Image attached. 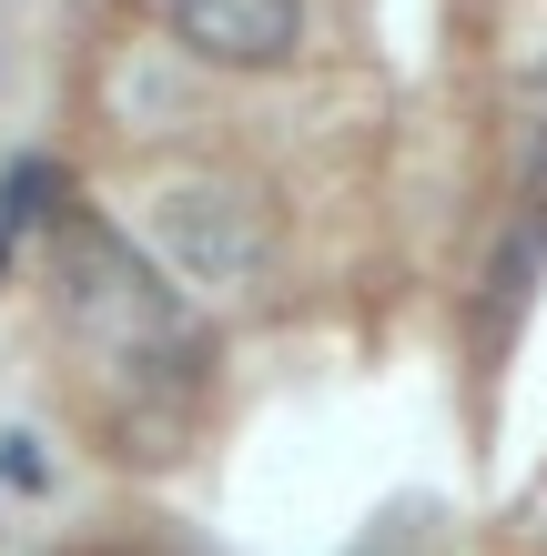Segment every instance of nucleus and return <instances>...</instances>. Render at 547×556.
<instances>
[{
    "mask_svg": "<svg viewBox=\"0 0 547 556\" xmlns=\"http://www.w3.org/2000/svg\"><path fill=\"white\" fill-rule=\"evenodd\" d=\"M51 314L122 375L183 384L192 365H203V324H192V304L173 293L163 253L142 264V253L122 243L112 223H91V213H72L61 243H51Z\"/></svg>",
    "mask_w": 547,
    "mask_h": 556,
    "instance_id": "nucleus-1",
    "label": "nucleus"
},
{
    "mask_svg": "<svg viewBox=\"0 0 547 556\" xmlns=\"http://www.w3.org/2000/svg\"><path fill=\"white\" fill-rule=\"evenodd\" d=\"M152 253L192 283H244V274H264L274 223L244 182H183V192L152 203Z\"/></svg>",
    "mask_w": 547,
    "mask_h": 556,
    "instance_id": "nucleus-2",
    "label": "nucleus"
},
{
    "mask_svg": "<svg viewBox=\"0 0 547 556\" xmlns=\"http://www.w3.org/2000/svg\"><path fill=\"white\" fill-rule=\"evenodd\" d=\"M173 41L223 61V72H274L304 41V0H163Z\"/></svg>",
    "mask_w": 547,
    "mask_h": 556,
    "instance_id": "nucleus-3",
    "label": "nucleus"
},
{
    "mask_svg": "<svg viewBox=\"0 0 547 556\" xmlns=\"http://www.w3.org/2000/svg\"><path fill=\"white\" fill-rule=\"evenodd\" d=\"M537 264H547V182H537V203H518V223H507L497 253H487V293H476L487 344L518 334V314H527V293H537Z\"/></svg>",
    "mask_w": 547,
    "mask_h": 556,
    "instance_id": "nucleus-4",
    "label": "nucleus"
},
{
    "mask_svg": "<svg viewBox=\"0 0 547 556\" xmlns=\"http://www.w3.org/2000/svg\"><path fill=\"white\" fill-rule=\"evenodd\" d=\"M61 213V162H11V173H0V223H51Z\"/></svg>",
    "mask_w": 547,
    "mask_h": 556,
    "instance_id": "nucleus-5",
    "label": "nucleus"
},
{
    "mask_svg": "<svg viewBox=\"0 0 547 556\" xmlns=\"http://www.w3.org/2000/svg\"><path fill=\"white\" fill-rule=\"evenodd\" d=\"M0 476H11V485H51V455L11 425V435H0Z\"/></svg>",
    "mask_w": 547,
    "mask_h": 556,
    "instance_id": "nucleus-6",
    "label": "nucleus"
},
{
    "mask_svg": "<svg viewBox=\"0 0 547 556\" xmlns=\"http://www.w3.org/2000/svg\"><path fill=\"white\" fill-rule=\"evenodd\" d=\"M537 182H547V132H537Z\"/></svg>",
    "mask_w": 547,
    "mask_h": 556,
    "instance_id": "nucleus-7",
    "label": "nucleus"
}]
</instances>
